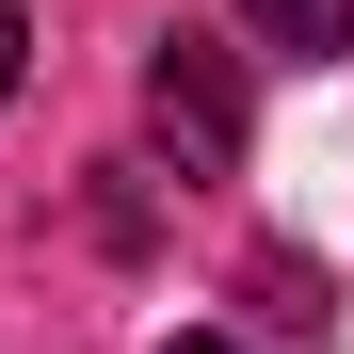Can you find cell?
Masks as SVG:
<instances>
[{
  "instance_id": "6da1fadb",
  "label": "cell",
  "mask_w": 354,
  "mask_h": 354,
  "mask_svg": "<svg viewBox=\"0 0 354 354\" xmlns=\"http://www.w3.org/2000/svg\"><path fill=\"white\" fill-rule=\"evenodd\" d=\"M145 129L177 145V177H225L242 161V65H225L209 32H161L145 48Z\"/></svg>"
},
{
  "instance_id": "7a4b0ae2",
  "label": "cell",
  "mask_w": 354,
  "mask_h": 354,
  "mask_svg": "<svg viewBox=\"0 0 354 354\" xmlns=\"http://www.w3.org/2000/svg\"><path fill=\"white\" fill-rule=\"evenodd\" d=\"M242 32L290 48V65H338V48H354V0H242Z\"/></svg>"
},
{
  "instance_id": "3957f363",
  "label": "cell",
  "mask_w": 354,
  "mask_h": 354,
  "mask_svg": "<svg viewBox=\"0 0 354 354\" xmlns=\"http://www.w3.org/2000/svg\"><path fill=\"white\" fill-rule=\"evenodd\" d=\"M258 306H274V322H306V338H322V306H338V290H322V274H290V258H258Z\"/></svg>"
},
{
  "instance_id": "277c9868",
  "label": "cell",
  "mask_w": 354,
  "mask_h": 354,
  "mask_svg": "<svg viewBox=\"0 0 354 354\" xmlns=\"http://www.w3.org/2000/svg\"><path fill=\"white\" fill-rule=\"evenodd\" d=\"M17 65H32V17H17V0H0V97H17Z\"/></svg>"
},
{
  "instance_id": "5b68a950",
  "label": "cell",
  "mask_w": 354,
  "mask_h": 354,
  "mask_svg": "<svg viewBox=\"0 0 354 354\" xmlns=\"http://www.w3.org/2000/svg\"><path fill=\"white\" fill-rule=\"evenodd\" d=\"M161 354H242V338H161Z\"/></svg>"
}]
</instances>
